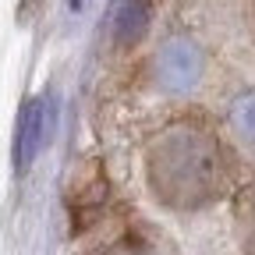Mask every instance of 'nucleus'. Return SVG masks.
<instances>
[{"label": "nucleus", "instance_id": "1", "mask_svg": "<svg viewBox=\"0 0 255 255\" xmlns=\"http://www.w3.org/2000/svg\"><path fill=\"white\" fill-rule=\"evenodd\" d=\"M202 68H206V57L202 50L191 43V39H167L159 46V53L152 57V78L163 92H188L195 89L199 78H202Z\"/></svg>", "mask_w": 255, "mask_h": 255}, {"label": "nucleus", "instance_id": "2", "mask_svg": "<svg viewBox=\"0 0 255 255\" xmlns=\"http://www.w3.org/2000/svg\"><path fill=\"white\" fill-rule=\"evenodd\" d=\"M46 128H50V100L46 96H36L28 100L21 117H18V131H14V167L28 170L32 159L39 156L43 142H46Z\"/></svg>", "mask_w": 255, "mask_h": 255}, {"label": "nucleus", "instance_id": "3", "mask_svg": "<svg viewBox=\"0 0 255 255\" xmlns=\"http://www.w3.org/2000/svg\"><path fill=\"white\" fill-rule=\"evenodd\" d=\"M149 0H121L117 14H114V43L117 46H131L145 36L149 28Z\"/></svg>", "mask_w": 255, "mask_h": 255}, {"label": "nucleus", "instance_id": "4", "mask_svg": "<svg viewBox=\"0 0 255 255\" xmlns=\"http://www.w3.org/2000/svg\"><path fill=\"white\" fill-rule=\"evenodd\" d=\"M227 121H231V128H234V135H238L248 149H255V89L241 92L238 100L231 103Z\"/></svg>", "mask_w": 255, "mask_h": 255}, {"label": "nucleus", "instance_id": "5", "mask_svg": "<svg viewBox=\"0 0 255 255\" xmlns=\"http://www.w3.org/2000/svg\"><path fill=\"white\" fill-rule=\"evenodd\" d=\"M238 227H241V241L248 255H255V184H248L238 199Z\"/></svg>", "mask_w": 255, "mask_h": 255}, {"label": "nucleus", "instance_id": "6", "mask_svg": "<svg viewBox=\"0 0 255 255\" xmlns=\"http://www.w3.org/2000/svg\"><path fill=\"white\" fill-rule=\"evenodd\" d=\"M92 255H128V248H107V252H92Z\"/></svg>", "mask_w": 255, "mask_h": 255}, {"label": "nucleus", "instance_id": "7", "mask_svg": "<svg viewBox=\"0 0 255 255\" xmlns=\"http://www.w3.org/2000/svg\"><path fill=\"white\" fill-rule=\"evenodd\" d=\"M252 14H255V0H252Z\"/></svg>", "mask_w": 255, "mask_h": 255}]
</instances>
